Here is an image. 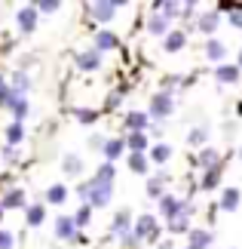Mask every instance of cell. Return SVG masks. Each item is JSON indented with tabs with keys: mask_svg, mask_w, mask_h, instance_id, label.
I'll return each mask as SVG.
<instances>
[{
	"mask_svg": "<svg viewBox=\"0 0 242 249\" xmlns=\"http://www.w3.org/2000/svg\"><path fill=\"white\" fill-rule=\"evenodd\" d=\"M135 240H147V243H157L160 240V225L153 215H138V222H135Z\"/></svg>",
	"mask_w": 242,
	"mask_h": 249,
	"instance_id": "6da1fadb",
	"label": "cell"
},
{
	"mask_svg": "<svg viewBox=\"0 0 242 249\" xmlns=\"http://www.w3.org/2000/svg\"><path fill=\"white\" fill-rule=\"evenodd\" d=\"M172 111H175V99H172L169 92H157V95L150 99V108H147V114H150V117H157V120H166Z\"/></svg>",
	"mask_w": 242,
	"mask_h": 249,
	"instance_id": "7a4b0ae2",
	"label": "cell"
},
{
	"mask_svg": "<svg viewBox=\"0 0 242 249\" xmlns=\"http://www.w3.org/2000/svg\"><path fill=\"white\" fill-rule=\"evenodd\" d=\"M113 197V185H104V181H92V191H89V206L92 209H101L108 206Z\"/></svg>",
	"mask_w": 242,
	"mask_h": 249,
	"instance_id": "3957f363",
	"label": "cell"
},
{
	"mask_svg": "<svg viewBox=\"0 0 242 249\" xmlns=\"http://www.w3.org/2000/svg\"><path fill=\"white\" fill-rule=\"evenodd\" d=\"M37 13H40V9H37V3L22 6V9L16 13V22H18V31H22V34H31L34 28H37Z\"/></svg>",
	"mask_w": 242,
	"mask_h": 249,
	"instance_id": "277c9868",
	"label": "cell"
},
{
	"mask_svg": "<svg viewBox=\"0 0 242 249\" xmlns=\"http://www.w3.org/2000/svg\"><path fill=\"white\" fill-rule=\"evenodd\" d=\"M187 213V203H184V200H178V197H172V194H166L160 200V215H166L169 222L172 218H178V215H184Z\"/></svg>",
	"mask_w": 242,
	"mask_h": 249,
	"instance_id": "5b68a950",
	"label": "cell"
},
{
	"mask_svg": "<svg viewBox=\"0 0 242 249\" xmlns=\"http://www.w3.org/2000/svg\"><path fill=\"white\" fill-rule=\"evenodd\" d=\"M123 123H126V132H144L150 126V114L147 111H129Z\"/></svg>",
	"mask_w": 242,
	"mask_h": 249,
	"instance_id": "8992f818",
	"label": "cell"
},
{
	"mask_svg": "<svg viewBox=\"0 0 242 249\" xmlns=\"http://www.w3.org/2000/svg\"><path fill=\"white\" fill-rule=\"evenodd\" d=\"M55 237H59V240H77L74 215H59V218H55Z\"/></svg>",
	"mask_w": 242,
	"mask_h": 249,
	"instance_id": "52a82bcc",
	"label": "cell"
},
{
	"mask_svg": "<svg viewBox=\"0 0 242 249\" xmlns=\"http://www.w3.org/2000/svg\"><path fill=\"white\" fill-rule=\"evenodd\" d=\"M206 59L215 62V65H224V59H227V43L218 40V37H209V43H206Z\"/></svg>",
	"mask_w": 242,
	"mask_h": 249,
	"instance_id": "ba28073f",
	"label": "cell"
},
{
	"mask_svg": "<svg viewBox=\"0 0 242 249\" xmlns=\"http://www.w3.org/2000/svg\"><path fill=\"white\" fill-rule=\"evenodd\" d=\"M129 231H135V228H132V213H129V209H120V213L113 215V234H117L120 240H126Z\"/></svg>",
	"mask_w": 242,
	"mask_h": 249,
	"instance_id": "9c48e42d",
	"label": "cell"
},
{
	"mask_svg": "<svg viewBox=\"0 0 242 249\" xmlns=\"http://www.w3.org/2000/svg\"><path fill=\"white\" fill-rule=\"evenodd\" d=\"M77 68L80 71H98L101 68V53L98 50H86L77 55Z\"/></svg>",
	"mask_w": 242,
	"mask_h": 249,
	"instance_id": "30bf717a",
	"label": "cell"
},
{
	"mask_svg": "<svg viewBox=\"0 0 242 249\" xmlns=\"http://www.w3.org/2000/svg\"><path fill=\"white\" fill-rule=\"evenodd\" d=\"M117 0H104V3H92V18L95 22H111L113 13H117Z\"/></svg>",
	"mask_w": 242,
	"mask_h": 249,
	"instance_id": "8fae6325",
	"label": "cell"
},
{
	"mask_svg": "<svg viewBox=\"0 0 242 249\" xmlns=\"http://www.w3.org/2000/svg\"><path fill=\"white\" fill-rule=\"evenodd\" d=\"M218 25H221V13H199V16H196L199 34H215Z\"/></svg>",
	"mask_w": 242,
	"mask_h": 249,
	"instance_id": "7c38bea8",
	"label": "cell"
},
{
	"mask_svg": "<svg viewBox=\"0 0 242 249\" xmlns=\"http://www.w3.org/2000/svg\"><path fill=\"white\" fill-rule=\"evenodd\" d=\"M147 142H150L147 132H126V148H129L132 154H144Z\"/></svg>",
	"mask_w": 242,
	"mask_h": 249,
	"instance_id": "4fadbf2b",
	"label": "cell"
},
{
	"mask_svg": "<svg viewBox=\"0 0 242 249\" xmlns=\"http://www.w3.org/2000/svg\"><path fill=\"white\" fill-rule=\"evenodd\" d=\"M147 31H150V37H162V40H166V37H169V22H166L160 13H150V18H147Z\"/></svg>",
	"mask_w": 242,
	"mask_h": 249,
	"instance_id": "5bb4252c",
	"label": "cell"
},
{
	"mask_svg": "<svg viewBox=\"0 0 242 249\" xmlns=\"http://www.w3.org/2000/svg\"><path fill=\"white\" fill-rule=\"evenodd\" d=\"M239 74H242L239 65H227V62H224V65H218V68H215V77H218L221 83H227V86H230V83H239Z\"/></svg>",
	"mask_w": 242,
	"mask_h": 249,
	"instance_id": "9a60e30c",
	"label": "cell"
},
{
	"mask_svg": "<svg viewBox=\"0 0 242 249\" xmlns=\"http://www.w3.org/2000/svg\"><path fill=\"white\" fill-rule=\"evenodd\" d=\"M18 206H25V191H18V188H13V191H6L3 197H0V209H18Z\"/></svg>",
	"mask_w": 242,
	"mask_h": 249,
	"instance_id": "2e32d148",
	"label": "cell"
},
{
	"mask_svg": "<svg viewBox=\"0 0 242 249\" xmlns=\"http://www.w3.org/2000/svg\"><path fill=\"white\" fill-rule=\"evenodd\" d=\"M196 163H199V169H215V166H221V154L215 148H202L199 151V157H196Z\"/></svg>",
	"mask_w": 242,
	"mask_h": 249,
	"instance_id": "e0dca14e",
	"label": "cell"
},
{
	"mask_svg": "<svg viewBox=\"0 0 242 249\" xmlns=\"http://www.w3.org/2000/svg\"><path fill=\"white\" fill-rule=\"evenodd\" d=\"M211 231H202V228H193L190 231V249H211Z\"/></svg>",
	"mask_w": 242,
	"mask_h": 249,
	"instance_id": "ac0fdd59",
	"label": "cell"
},
{
	"mask_svg": "<svg viewBox=\"0 0 242 249\" xmlns=\"http://www.w3.org/2000/svg\"><path fill=\"white\" fill-rule=\"evenodd\" d=\"M123 148H126V139H108L104 142V163H113L117 157H123Z\"/></svg>",
	"mask_w": 242,
	"mask_h": 249,
	"instance_id": "d6986e66",
	"label": "cell"
},
{
	"mask_svg": "<svg viewBox=\"0 0 242 249\" xmlns=\"http://www.w3.org/2000/svg\"><path fill=\"white\" fill-rule=\"evenodd\" d=\"M150 13H160L166 22H172V18H178L184 9H181V3H172V0H166V3H153V9Z\"/></svg>",
	"mask_w": 242,
	"mask_h": 249,
	"instance_id": "ffe728a7",
	"label": "cell"
},
{
	"mask_svg": "<svg viewBox=\"0 0 242 249\" xmlns=\"http://www.w3.org/2000/svg\"><path fill=\"white\" fill-rule=\"evenodd\" d=\"M239 200H242L239 188H224V194H221V209H224V213H233V209H239Z\"/></svg>",
	"mask_w": 242,
	"mask_h": 249,
	"instance_id": "44dd1931",
	"label": "cell"
},
{
	"mask_svg": "<svg viewBox=\"0 0 242 249\" xmlns=\"http://www.w3.org/2000/svg\"><path fill=\"white\" fill-rule=\"evenodd\" d=\"M43 218H46V206H43V203H31V206L25 209V222L31 225V228L43 225Z\"/></svg>",
	"mask_w": 242,
	"mask_h": 249,
	"instance_id": "7402d4cb",
	"label": "cell"
},
{
	"mask_svg": "<svg viewBox=\"0 0 242 249\" xmlns=\"http://www.w3.org/2000/svg\"><path fill=\"white\" fill-rule=\"evenodd\" d=\"M95 50H98V53L117 50V37H113V31H98V34H95Z\"/></svg>",
	"mask_w": 242,
	"mask_h": 249,
	"instance_id": "603a6c76",
	"label": "cell"
},
{
	"mask_svg": "<svg viewBox=\"0 0 242 249\" xmlns=\"http://www.w3.org/2000/svg\"><path fill=\"white\" fill-rule=\"evenodd\" d=\"M3 136H6V145H18V142H22L25 139V123H18V120H13V123H9V126L3 129Z\"/></svg>",
	"mask_w": 242,
	"mask_h": 249,
	"instance_id": "cb8c5ba5",
	"label": "cell"
},
{
	"mask_svg": "<svg viewBox=\"0 0 242 249\" xmlns=\"http://www.w3.org/2000/svg\"><path fill=\"white\" fill-rule=\"evenodd\" d=\"M184 43H187V34H184V31H169V37L162 40L166 53H178V50H184Z\"/></svg>",
	"mask_w": 242,
	"mask_h": 249,
	"instance_id": "d4e9b609",
	"label": "cell"
},
{
	"mask_svg": "<svg viewBox=\"0 0 242 249\" xmlns=\"http://www.w3.org/2000/svg\"><path fill=\"white\" fill-rule=\"evenodd\" d=\"M169 181V176L162 172V176H153L150 181H147V197H157V200H162L166 194H162V185Z\"/></svg>",
	"mask_w": 242,
	"mask_h": 249,
	"instance_id": "484cf974",
	"label": "cell"
},
{
	"mask_svg": "<svg viewBox=\"0 0 242 249\" xmlns=\"http://www.w3.org/2000/svg\"><path fill=\"white\" fill-rule=\"evenodd\" d=\"M9 86H13L16 95H25L28 89H31V77H28L25 71H16V74H13V83H9Z\"/></svg>",
	"mask_w": 242,
	"mask_h": 249,
	"instance_id": "4316f807",
	"label": "cell"
},
{
	"mask_svg": "<svg viewBox=\"0 0 242 249\" xmlns=\"http://www.w3.org/2000/svg\"><path fill=\"white\" fill-rule=\"evenodd\" d=\"M46 200H49L52 206H62L67 200V188L65 185H49V188H46Z\"/></svg>",
	"mask_w": 242,
	"mask_h": 249,
	"instance_id": "83f0119b",
	"label": "cell"
},
{
	"mask_svg": "<svg viewBox=\"0 0 242 249\" xmlns=\"http://www.w3.org/2000/svg\"><path fill=\"white\" fill-rule=\"evenodd\" d=\"M190 206H187V213H184V215H178V218H172V222H169V231L172 234H187V231H193V228H190Z\"/></svg>",
	"mask_w": 242,
	"mask_h": 249,
	"instance_id": "f1b7e54d",
	"label": "cell"
},
{
	"mask_svg": "<svg viewBox=\"0 0 242 249\" xmlns=\"http://www.w3.org/2000/svg\"><path fill=\"white\" fill-rule=\"evenodd\" d=\"M126 160H129V169L138 172V176H144V172H147V166H150V157H144V154H129Z\"/></svg>",
	"mask_w": 242,
	"mask_h": 249,
	"instance_id": "f546056e",
	"label": "cell"
},
{
	"mask_svg": "<svg viewBox=\"0 0 242 249\" xmlns=\"http://www.w3.org/2000/svg\"><path fill=\"white\" fill-rule=\"evenodd\" d=\"M62 166H65V172H67V176H80V172H83V160L77 157V154H65Z\"/></svg>",
	"mask_w": 242,
	"mask_h": 249,
	"instance_id": "4dcf8cb0",
	"label": "cell"
},
{
	"mask_svg": "<svg viewBox=\"0 0 242 249\" xmlns=\"http://www.w3.org/2000/svg\"><path fill=\"white\" fill-rule=\"evenodd\" d=\"M221 172H224V163L215 166V169H209L206 176H202V191H211V188H218V181H221Z\"/></svg>",
	"mask_w": 242,
	"mask_h": 249,
	"instance_id": "1f68e13d",
	"label": "cell"
},
{
	"mask_svg": "<svg viewBox=\"0 0 242 249\" xmlns=\"http://www.w3.org/2000/svg\"><path fill=\"white\" fill-rule=\"evenodd\" d=\"M9 111H13V117H16L18 123H22V120L28 117V111H31V105H28V99H25V95H18V99L13 102V108H9Z\"/></svg>",
	"mask_w": 242,
	"mask_h": 249,
	"instance_id": "d6a6232c",
	"label": "cell"
},
{
	"mask_svg": "<svg viewBox=\"0 0 242 249\" xmlns=\"http://www.w3.org/2000/svg\"><path fill=\"white\" fill-rule=\"evenodd\" d=\"M113 178H117V169H113V163H101L98 172H95V181H104V185H113Z\"/></svg>",
	"mask_w": 242,
	"mask_h": 249,
	"instance_id": "836d02e7",
	"label": "cell"
},
{
	"mask_svg": "<svg viewBox=\"0 0 242 249\" xmlns=\"http://www.w3.org/2000/svg\"><path fill=\"white\" fill-rule=\"evenodd\" d=\"M169 157H172V148H169V145H162V142L150 148V160H153V163H166Z\"/></svg>",
	"mask_w": 242,
	"mask_h": 249,
	"instance_id": "e575fe53",
	"label": "cell"
},
{
	"mask_svg": "<svg viewBox=\"0 0 242 249\" xmlns=\"http://www.w3.org/2000/svg\"><path fill=\"white\" fill-rule=\"evenodd\" d=\"M89 215H92V206H89V203H83L80 209H77V215H74L77 228H86V225H89Z\"/></svg>",
	"mask_w": 242,
	"mask_h": 249,
	"instance_id": "d590c367",
	"label": "cell"
},
{
	"mask_svg": "<svg viewBox=\"0 0 242 249\" xmlns=\"http://www.w3.org/2000/svg\"><path fill=\"white\" fill-rule=\"evenodd\" d=\"M206 139H209V129H206V126H196V129H190V136H187V142H190L193 148H196V145H202Z\"/></svg>",
	"mask_w": 242,
	"mask_h": 249,
	"instance_id": "8d00e7d4",
	"label": "cell"
},
{
	"mask_svg": "<svg viewBox=\"0 0 242 249\" xmlns=\"http://www.w3.org/2000/svg\"><path fill=\"white\" fill-rule=\"evenodd\" d=\"M74 117H77V123H86V126H89V123H95V117H98V111H86V108H77V111H74Z\"/></svg>",
	"mask_w": 242,
	"mask_h": 249,
	"instance_id": "74e56055",
	"label": "cell"
},
{
	"mask_svg": "<svg viewBox=\"0 0 242 249\" xmlns=\"http://www.w3.org/2000/svg\"><path fill=\"white\" fill-rule=\"evenodd\" d=\"M37 9H40V13H55V9H62V3L59 0H40V3H37Z\"/></svg>",
	"mask_w": 242,
	"mask_h": 249,
	"instance_id": "f35d334b",
	"label": "cell"
},
{
	"mask_svg": "<svg viewBox=\"0 0 242 249\" xmlns=\"http://www.w3.org/2000/svg\"><path fill=\"white\" fill-rule=\"evenodd\" d=\"M16 246V237L9 231H0V249H13Z\"/></svg>",
	"mask_w": 242,
	"mask_h": 249,
	"instance_id": "ab89813d",
	"label": "cell"
},
{
	"mask_svg": "<svg viewBox=\"0 0 242 249\" xmlns=\"http://www.w3.org/2000/svg\"><path fill=\"white\" fill-rule=\"evenodd\" d=\"M120 105V92H113V95H108V105H104V111H113Z\"/></svg>",
	"mask_w": 242,
	"mask_h": 249,
	"instance_id": "60d3db41",
	"label": "cell"
},
{
	"mask_svg": "<svg viewBox=\"0 0 242 249\" xmlns=\"http://www.w3.org/2000/svg\"><path fill=\"white\" fill-rule=\"evenodd\" d=\"M3 157H6V160H16V157H18V151H16L13 145H6V148H3Z\"/></svg>",
	"mask_w": 242,
	"mask_h": 249,
	"instance_id": "b9f144b4",
	"label": "cell"
},
{
	"mask_svg": "<svg viewBox=\"0 0 242 249\" xmlns=\"http://www.w3.org/2000/svg\"><path fill=\"white\" fill-rule=\"evenodd\" d=\"M6 89H9V83H6V80H3V77H0V95H3V92H6Z\"/></svg>",
	"mask_w": 242,
	"mask_h": 249,
	"instance_id": "7bdbcfd3",
	"label": "cell"
},
{
	"mask_svg": "<svg viewBox=\"0 0 242 249\" xmlns=\"http://www.w3.org/2000/svg\"><path fill=\"white\" fill-rule=\"evenodd\" d=\"M236 65H239V71H242V50H239V59H236Z\"/></svg>",
	"mask_w": 242,
	"mask_h": 249,
	"instance_id": "ee69618b",
	"label": "cell"
},
{
	"mask_svg": "<svg viewBox=\"0 0 242 249\" xmlns=\"http://www.w3.org/2000/svg\"><path fill=\"white\" fill-rule=\"evenodd\" d=\"M0 218H3V209H0Z\"/></svg>",
	"mask_w": 242,
	"mask_h": 249,
	"instance_id": "f6af8a7d",
	"label": "cell"
},
{
	"mask_svg": "<svg viewBox=\"0 0 242 249\" xmlns=\"http://www.w3.org/2000/svg\"><path fill=\"white\" fill-rule=\"evenodd\" d=\"M239 157H242V148H239Z\"/></svg>",
	"mask_w": 242,
	"mask_h": 249,
	"instance_id": "bcb514c9",
	"label": "cell"
},
{
	"mask_svg": "<svg viewBox=\"0 0 242 249\" xmlns=\"http://www.w3.org/2000/svg\"><path fill=\"white\" fill-rule=\"evenodd\" d=\"M184 249H190V246H184Z\"/></svg>",
	"mask_w": 242,
	"mask_h": 249,
	"instance_id": "7dc6e473",
	"label": "cell"
}]
</instances>
